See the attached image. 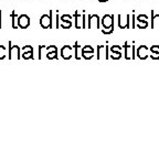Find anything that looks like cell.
<instances>
[{
  "label": "cell",
  "mask_w": 159,
  "mask_h": 149,
  "mask_svg": "<svg viewBox=\"0 0 159 149\" xmlns=\"http://www.w3.org/2000/svg\"><path fill=\"white\" fill-rule=\"evenodd\" d=\"M6 58V47L0 45V60H3Z\"/></svg>",
  "instance_id": "obj_8"
},
{
  "label": "cell",
  "mask_w": 159,
  "mask_h": 149,
  "mask_svg": "<svg viewBox=\"0 0 159 149\" xmlns=\"http://www.w3.org/2000/svg\"><path fill=\"white\" fill-rule=\"evenodd\" d=\"M112 17H109V16H105L104 17V19H103V26L105 28H109L112 26V19H111Z\"/></svg>",
  "instance_id": "obj_6"
},
{
  "label": "cell",
  "mask_w": 159,
  "mask_h": 149,
  "mask_svg": "<svg viewBox=\"0 0 159 149\" xmlns=\"http://www.w3.org/2000/svg\"><path fill=\"white\" fill-rule=\"evenodd\" d=\"M49 51H50V50H49ZM48 58H49V59H56V49L53 50V52L50 51V52L48 53Z\"/></svg>",
  "instance_id": "obj_9"
},
{
  "label": "cell",
  "mask_w": 159,
  "mask_h": 149,
  "mask_svg": "<svg viewBox=\"0 0 159 149\" xmlns=\"http://www.w3.org/2000/svg\"><path fill=\"white\" fill-rule=\"evenodd\" d=\"M40 23L42 28H50L52 26V20H51V16H46L43 14L40 19Z\"/></svg>",
  "instance_id": "obj_3"
},
{
  "label": "cell",
  "mask_w": 159,
  "mask_h": 149,
  "mask_svg": "<svg viewBox=\"0 0 159 149\" xmlns=\"http://www.w3.org/2000/svg\"><path fill=\"white\" fill-rule=\"evenodd\" d=\"M18 24L21 29H26L30 26V18L26 14H21V16H19V19H18Z\"/></svg>",
  "instance_id": "obj_1"
},
{
  "label": "cell",
  "mask_w": 159,
  "mask_h": 149,
  "mask_svg": "<svg viewBox=\"0 0 159 149\" xmlns=\"http://www.w3.org/2000/svg\"><path fill=\"white\" fill-rule=\"evenodd\" d=\"M10 60H19L20 59V47L18 45H12L10 47Z\"/></svg>",
  "instance_id": "obj_2"
},
{
  "label": "cell",
  "mask_w": 159,
  "mask_h": 149,
  "mask_svg": "<svg viewBox=\"0 0 159 149\" xmlns=\"http://www.w3.org/2000/svg\"><path fill=\"white\" fill-rule=\"evenodd\" d=\"M61 53H62V56H63L65 60H69V59L71 58V55H72V47H70V45L63 47H62V50H61Z\"/></svg>",
  "instance_id": "obj_4"
},
{
  "label": "cell",
  "mask_w": 159,
  "mask_h": 149,
  "mask_svg": "<svg viewBox=\"0 0 159 149\" xmlns=\"http://www.w3.org/2000/svg\"><path fill=\"white\" fill-rule=\"evenodd\" d=\"M23 51H33V49L31 45H26V47H23Z\"/></svg>",
  "instance_id": "obj_10"
},
{
  "label": "cell",
  "mask_w": 159,
  "mask_h": 149,
  "mask_svg": "<svg viewBox=\"0 0 159 149\" xmlns=\"http://www.w3.org/2000/svg\"><path fill=\"white\" fill-rule=\"evenodd\" d=\"M0 26H1V12H0Z\"/></svg>",
  "instance_id": "obj_11"
},
{
  "label": "cell",
  "mask_w": 159,
  "mask_h": 149,
  "mask_svg": "<svg viewBox=\"0 0 159 149\" xmlns=\"http://www.w3.org/2000/svg\"><path fill=\"white\" fill-rule=\"evenodd\" d=\"M22 58H23L24 60L33 59V51H24L23 54H22Z\"/></svg>",
  "instance_id": "obj_7"
},
{
  "label": "cell",
  "mask_w": 159,
  "mask_h": 149,
  "mask_svg": "<svg viewBox=\"0 0 159 149\" xmlns=\"http://www.w3.org/2000/svg\"><path fill=\"white\" fill-rule=\"evenodd\" d=\"M11 18H12V28L13 29H18L19 28V24H18V19H19V17H18V14H16L14 12L11 14Z\"/></svg>",
  "instance_id": "obj_5"
}]
</instances>
